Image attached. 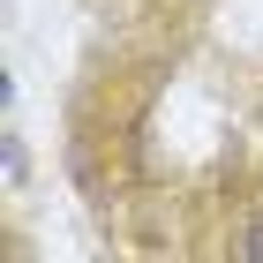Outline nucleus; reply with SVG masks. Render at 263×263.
<instances>
[{
    "mask_svg": "<svg viewBox=\"0 0 263 263\" xmlns=\"http://www.w3.org/2000/svg\"><path fill=\"white\" fill-rule=\"evenodd\" d=\"M241 256H248V263H263V211L248 218V233H241Z\"/></svg>",
    "mask_w": 263,
    "mask_h": 263,
    "instance_id": "nucleus-1",
    "label": "nucleus"
}]
</instances>
